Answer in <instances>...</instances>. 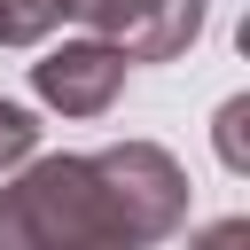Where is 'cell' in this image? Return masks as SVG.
I'll return each mask as SVG.
<instances>
[{
  "label": "cell",
  "instance_id": "obj_7",
  "mask_svg": "<svg viewBox=\"0 0 250 250\" xmlns=\"http://www.w3.org/2000/svg\"><path fill=\"white\" fill-rule=\"evenodd\" d=\"M31 148H39V117H31V109H16V102L0 94V172H16Z\"/></svg>",
  "mask_w": 250,
  "mask_h": 250
},
{
  "label": "cell",
  "instance_id": "obj_6",
  "mask_svg": "<svg viewBox=\"0 0 250 250\" xmlns=\"http://www.w3.org/2000/svg\"><path fill=\"white\" fill-rule=\"evenodd\" d=\"M219 164L227 172H250V94L219 102Z\"/></svg>",
  "mask_w": 250,
  "mask_h": 250
},
{
  "label": "cell",
  "instance_id": "obj_8",
  "mask_svg": "<svg viewBox=\"0 0 250 250\" xmlns=\"http://www.w3.org/2000/svg\"><path fill=\"white\" fill-rule=\"evenodd\" d=\"M188 250H250V219H211Z\"/></svg>",
  "mask_w": 250,
  "mask_h": 250
},
{
  "label": "cell",
  "instance_id": "obj_2",
  "mask_svg": "<svg viewBox=\"0 0 250 250\" xmlns=\"http://www.w3.org/2000/svg\"><path fill=\"white\" fill-rule=\"evenodd\" d=\"M94 172L109 180V195H117V211L133 227V250L172 242L188 227V195L195 188H188V172H180L172 148H156V141H109V148H94Z\"/></svg>",
  "mask_w": 250,
  "mask_h": 250
},
{
  "label": "cell",
  "instance_id": "obj_5",
  "mask_svg": "<svg viewBox=\"0 0 250 250\" xmlns=\"http://www.w3.org/2000/svg\"><path fill=\"white\" fill-rule=\"evenodd\" d=\"M62 23V0H0V47H39Z\"/></svg>",
  "mask_w": 250,
  "mask_h": 250
},
{
  "label": "cell",
  "instance_id": "obj_3",
  "mask_svg": "<svg viewBox=\"0 0 250 250\" xmlns=\"http://www.w3.org/2000/svg\"><path fill=\"white\" fill-rule=\"evenodd\" d=\"M62 16H78L125 62H172L203 31V0H62Z\"/></svg>",
  "mask_w": 250,
  "mask_h": 250
},
{
  "label": "cell",
  "instance_id": "obj_4",
  "mask_svg": "<svg viewBox=\"0 0 250 250\" xmlns=\"http://www.w3.org/2000/svg\"><path fill=\"white\" fill-rule=\"evenodd\" d=\"M31 86H39V102L62 109V117H102V109L125 94V55L86 31V39L47 47V55L31 62Z\"/></svg>",
  "mask_w": 250,
  "mask_h": 250
},
{
  "label": "cell",
  "instance_id": "obj_1",
  "mask_svg": "<svg viewBox=\"0 0 250 250\" xmlns=\"http://www.w3.org/2000/svg\"><path fill=\"white\" fill-rule=\"evenodd\" d=\"M0 250H133L94 156H23L0 188Z\"/></svg>",
  "mask_w": 250,
  "mask_h": 250
}]
</instances>
